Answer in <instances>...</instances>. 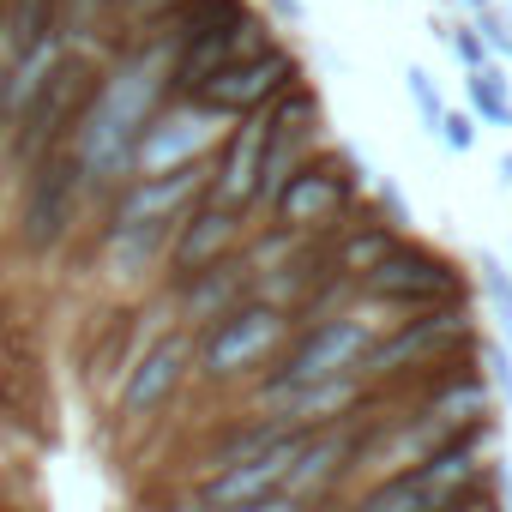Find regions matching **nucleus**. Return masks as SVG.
<instances>
[{"mask_svg": "<svg viewBox=\"0 0 512 512\" xmlns=\"http://www.w3.org/2000/svg\"><path fill=\"white\" fill-rule=\"evenodd\" d=\"M290 338H296V320H290L284 308L247 296L235 314H223L217 326H205V332L193 338V356H199L193 374L211 380V386H241V380L260 386V380L272 374V362L284 356Z\"/></svg>", "mask_w": 512, "mask_h": 512, "instance_id": "f03ea898", "label": "nucleus"}, {"mask_svg": "<svg viewBox=\"0 0 512 512\" xmlns=\"http://www.w3.org/2000/svg\"><path fill=\"white\" fill-rule=\"evenodd\" d=\"M247 13H253L247 0H181V7H175L169 19H157L145 37L181 49V43H193V37H211V31H223V25H241Z\"/></svg>", "mask_w": 512, "mask_h": 512, "instance_id": "2eb2a0df", "label": "nucleus"}, {"mask_svg": "<svg viewBox=\"0 0 512 512\" xmlns=\"http://www.w3.org/2000/svg\"><path fill=\"white\" fill-rule=\"evenodd\" d=\"M199 368V356H193V338L187 332H175V338H163L139 368H127V380L115 386V428L121 434H133V428H145L181 386H187V374Z\"/></svg>", "mask_w": 512, "mask_h": 512, "instance_id": "9d476101", "label": "nucleus"}, {"mask_svg": "<svg viewBox=\"0 0 512 512\" xmlns=\"http://www.w3.org/2000/svg\"><path fill=\"white\" fill-rule=\"evenodd\" d=\"M266 139H272L266 109L247 115V121H235V127L223 133V145L211 151V187H205L211 205H229V211H247V217H253V187H260Z\"/></svg>", "mask_w": 512, "mask_h": 512, "instance_id": "f8f14e48", "label": "nucleus"}, {"mask_svg": "<svg viewBox=\"0 0 512 512\" xmlns=\"http://www.w3.org/2000/svg\"><path fill=\"white\" fill-rule=\"evenodd\" d=\"M464 91H470V115H476V121H488V127H512V91H506L500 67L470 73Z\"/></svg>", "mask_w": 512, "mask_h": 512, "instance_id": "dca6fc26", "label": "nucleus"}, {"mask_svg": "<svg viewBox=\"0 0 512 512\" xmlns=\"http://www.w3.org/2000/svg\"><path fill=\"white\" fill-rule=\"evenodd\" d=\"M169 235H175V223H133V229L97 235V260H103L109 284H115V290H139L151 272H163Z\"/></svg>", "mask_w": 512, "mask_h": 512, "instance_id": "4468645a", "label": "nucleus"}, {"mask_svg": "<svg viewBox=\"0 0 512 512\" xmlns=\"http://www.w3.org/2000/svg\"><path fill=\"white\" fill-rule=\"evenodd\" d=\"M476 350H482L476 314H470V302H458V308H434V314L398 320V326L362 356V374H368L374 386H416L422 374L452 368V362H470Z\"/></svg>", "mask_w": 512, "mask_h": 512, "instance_id": "f257e3e1", "label": "nucleus"}, {"mask_svg": "<svg viewBox=\"0 0 512 512\" xmlns=\"http://www.w3.org/2000/svg\"><path fill=\"white\" fill-rule=\"evenodd\" d=\"M482 290H488V302H494V320H500V332H506V350H512V272L494 260V253H482Z\"/></svg>", "mask_w": 512, "mask_h": 512, "instance_id": "6ab92c4d", "label": "nucleus"}, {"mask_svg": "<svg viewBox=\"0 0 512 512\" xmlns=\"http://www.w3.org/2000/svg\"><path fill=\"white\" fill-rule=\"evenodd\" d=\"M356 211V157L350 151H320L314 163H302L290 175V187L272 205V223H284L290 235H332L344 217Z\"/></svg>", "mask_w": 512, "mask_h": 512, "instance_id": "20e7f679", "label": "nucleus"}, {"mask_svg": "<svg viewBox=\"0 0 512 512\" xmlns=\"http://www.w3.org/2000/svg\"><path fill=\"white\" fill-rule=\"evenodd\" d=\"M428 31H434V37H446V43H452V55H458L470 73L494 67V55H488V43H482V31H476V25H446V19H434Z\"/></svg>", "mask_w": 512, "mask_h": 512, "instance_id": "a211bd4d", "label": "nucleus"}, {"mask_svg": "<svg viewBox=\"0 0 512 512\" xmlns=\"http://www.w3.org/2000/svg\"><path fill=\"white\" fill-rule=\"evenodd\" d=\"M440 145L446 151H476V115H464V109H446V121H440Z\"/></svg>", "mask_w": 512, "mask_h": 512, "instance_id": "aec40b11", "label": "nucleus"}, {"mask_svg": "<svg viewBox=\"0 0 512 512\" xmlns=\"http://www.w3.org/2000/svg\"><path fill=\"white\" fill-rule=\"evenodd\" d=\"M235 512H308V506L290 500V494H272V500H253V506H235Z\"/></svg>", "mask_w": 512, "mask_h": 512, "instance_id": "b1692460", "label": "nucleus"}, {"mask_svg": "<svg viewBox=\"0 0 512 512\" xmlns=\"http://www.w3.org/2000/svg\"><path fill=\"white\" fill-rule=\"evenodd\" d=\"M494 169H500V187L512 193V151H500V163H494Z\"/></svg>", "mask_w": 512, "mask_h": 512, "instance_id": "393cba45", "label": "nucleus"}, {"mask_svg": "<svg viewBox=\"0 0 512 512\" xmlns=\"http://www.w3.org/2000/svg\"><path fill=\"white\" fill-rule=\"evenodd\" d=\"M85 193L91 187H85V169H79L73 145L43 157V163H31L25 169V193H19V241H25V253H55L73 235Z\"/></svg>", "mask_w": 512, "mask_h": 512, "instance_id": "39448f33", "label": "nucleus"}, {"mask_svg": "<svg viewBox=\"0 0 512 512\" xmlns=\"http://www.w3.org/2000/svg\"><path fill=\"white\" fill-rule=\"evenodd\" d=\"M476 31H482V43H488V55H512V25L494 13V7H482V19H476Z\"/></svg>", "mask_w": 512, "mask_h": 512, "instance_id": "4be33fe9", "label": "nucleus"}, {"mask_svg": "<svg viewBox=\"0 0 512 512\" xmlns=\"http://www.w3.org/2000/svg\"><path fill=\"white\" fill-rule=\"evenodd\" d=\"M272 43H278V37H272V25H266L260 13H247L241 25H223V31H211V37L181 43L175 61H169V79H163V109H169V103H193L199 85H211L217 73H229V67H241V61H253V55H266Z\"/></svg>", "mask_w": 512, "mask_h": 512, "instance_id": "6e6552de", "label": "nucleus"}, {"mask_svg": "<svg viewBox=\"0 0 512 512\" xmlns=\"http://www.w3.org/2000/svg\"><path fill=\"white\" fill-rule=\"evenodd\" d=\"M235 121H217L205 115L199 103H169L145 121L139 145H133V175H175V169H193V163H211V151L223 145Z\"/></svg>", "mask_w": 512, "mask_h": 512, "instance_id": "423d86ee", "label": "nucleus"}, {"mask_svg": "<svg viewBox=\"0 0 512 512\" xmlns=\"http://www.w3.org/2000/svg\"><path fill=\"white\" fill-rule=\"evenodd\" d=\"M506 61H512V55H506Z\"/></svg>", "mask_w": 512, "mask_h": 512, "instance_id": "cd10ccee", "label": "nucleus"}, {"mask_svg": "<svg viewBox=\"0 0 512 512\" xmlns=\"http://www.w3.org/2000/svg\"><path fill=\"white\" fill-rule=\"evenodd\" d=\"M470 7H476V13H482V7H488V0H470Z\"/></svg>", "mask_w": 512, "mask_h": 512, "instance_id": "bb28decb", "label": "nucleus"}, {"mask_svg": "<svg viewBox=\"0 0 512 512\" xmlns=\"http://www.w3.org/2000/svg\"><path fill=\"white\" fill-rule=\"evenodd\" d=\"M169 296H175L181 332H187V338H199L205 326H217L223 314H235V308L253 296V278H247V266H241V253H235V260H223V266H211V272L187 278V284H181V290H169Z\"/></svg>", "mask_w": 512, "mask_h": 512, "instance_id": "ddd939ff", "label": "nucleus"}, {"mask_svg": "<svg viewBox=\"0 0 512 512\" xmlns=\"http://www.w3.org/2000/svg\"><path fill=\"white\" fill-rule=\"evenodd\" d=\"M272 7H278V13H284V19H290V25H296V19H302V0H272Z\"/></svg>", "mask_w": 512, "mask_h": 512, "instance_id": "a878e982", "label": "nucleus"}, {"mask_svg": "<svg viewBox=\"0 0 512 512\" xmlns=\"http://www.w3.org/2000/svg\"><path fill=\"white\" fill-rule=\"evenodd\" d=\"M302 446H308V434H278L266 452H253V458H241V464L205 476L199 494H205L217 512H235V506H253V500H272V494H284V482H290Z\"/></svg>", "mask_w": 512, "mask_h": 512, "instance_id": "9b49d317", "label": "nucleus"}, {"mask_svg": "<svg viewBox=\"0 0 512 512\" xmlns=\"http://www.w3.org/2000/svg\"><path fill=\"white\" fill-rule=\"evenodd\" d=\"M404 91H410V103H416L422 127L440 139V121H446V97H440V85L428 79V67H404Z\"/></svg>", "mask_w": 512, "mask_h": 512, "instance_id": "f3484780", "label": "nucleus"}, {"mask_svg": "<svg viewBox=\"0 0 512 512\" xmlns=\"http://www.w3.org/2000/svg\"><path fill=\"white\" fill-rule=\"evenodd\" d=\"M247 229H253V217H247V211H229V205L199 199V205L175 223V235H169L163 290H181L187 278H199V272H211V266L235 260L241 241H247Z\"/></svg>", "mask_w": 512, "mask_h": 512, "instance_id": "1a4fd4ad", "label": "nucleus"}, {"mask_svg": "<svg viewBox=\"0 0 512 512\" xmlns=\"http://www.w3.org/2000/svg\"><path fill=\"white\" fill-rule=\"evenodd\" d=\"M482 362H488V386L512 404V350L506 344H482Z\"/></svg>", "mask_w": 512, "mask_h": 512, "instance_id": "412c9836", "label": "nucleus"}, {"mask_svg": "<svg viewBox=\"0 0 512 512\" xmlns=\"http://www.w3.org/2000/svg\"><path fill=\"white\" fill-rule=\"evenodd\" d=\"M356 296L392 308L398 320H410V314H434V308H458V302H470V278H464V266L452 260V253L422 247V241L404 235V241L386 253V260L356 284Z\"/></svg>", "mask_w": 512, "mask_h": 512, "instance_id": "7ed1b4c3", "label": "nucleus"}, {"mask_svg": "<svg viewBox=\"0 0 512 512\" xmlns=\"http://www.w3.org/2000/svg\"><path fill=\"white\" fill-rule=\"evenodd\" d=\"M151 512H217V506H211V500H205L199 488H175V494H163V500H157Z\"/></svg>", "mask_w": 512, "mask_h": 512, "instance_id": "5701e85b", "label": "nucleus"}, {"mask_svg": "<svg viewBox=\"0 0 512 512\" xmlns=\"http://www.w3.org/2000/svg\"><path fill=\"white\" fill-rule=\"evenodd\" d=\"M302 79H308V73H302V55H296L290 43H272L266 55H253V61L217 73L211 85H199L193 103H199L205 115H217V121H247V115H260L272 97H284V91L302 85Z\"/></svg>", "mask_w": 512, "mask_h": 512, "instance_id": "0eeeda50", "label": "nucleus"}]
</instances>
